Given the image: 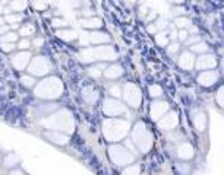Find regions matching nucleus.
Segmentation results:
<instances>
[{
    "mask_svg": "<svg viewBox=\"0 0 224 175\" xmlns=\"http://www.w3.org/2000/svg\"><path fill=\"white\" fill-rule=\"evenodd\" d=\"M109 156L111 162L117 166H128L130 163H134L135 161L134 153L124 146H120V145H111L109 147Z\"/></svg>",
    "mask_w": 224,
    "mask_h": 175,
    "instance_id": "nucleus-4",
    "label": "nucleus"
},
{
    "mask_svg": "<svg viewBox=\"0 0 224 175\" xmlns=\"http://www.w3.org/2000/svg\"><path fill=\"white\" fill-rule=\"evenodd\" d=\"M148 90H149V95H151L153 98H160L163 95V89L160 85H151Z\"/></svg>",
    "mask_w": 224,
    "mask_h": 175,
    "instance_id": "nucleus-35",
    "label": "nucleus"
},
{
    "mask_svg": "<svg viewBox=\"0 0 224 175\" xmlns=\"http://www.w3.org/2000/svg\"><path fill=\"white\" fill-rule=\"evenodd\" d=\"M103 75L107 77V79H119L120 76L123 75V69L119 64H111V66L105 67V70L103 71Z\"/></svg>",
    "mask_w": 224,
    "mask_h": 175,
    "instance_id": "nucleus-17",
    "label": "nucleus"
},
{
    "mask_svg": "<svg viewBox=\"0 0 224 175\" xmlns=\"http://www.w3.org/2000/svg\"><path fill=\"white\" fill-rule=\"evenodd\" d=\"M215 66H217V58L214 54H210V53L199 54L195 62V67L198 70H212Z\"/></svg>",
    "mask_w": 224,
    "mask_h": 175,
    "instance_id": "nucleus-10",
    "label": "nucleus"
},
{
    "mask_svg": "<svg viewBox=\"0 0 224 175\" xmlns=\"http://www.w3.org/2000/svg\"><path fill=\"white\" fill-rule=\"evenodd\" d=\"M177 31H179V29H177L174 25L170 26V32H168V38H170V41H176L177 39Z\"/></svg>",
    "mask_w": 224,
    "mask_h": 175,
    "instance_id": "nucleus-43",
    "label": "nucleus"
},
{
    "mask_svg": "<svg viewBox=\"0 0 224 175\" xmlns=\"http://www.w3.org/2000/svg\"><path fill=\"white\" fill-rule=\"evenodd\" d=\"M132 142L142 153H147L153 147V134L142 121L136 123L132 128Z\"/></svg>",
    "mask_w": 224,
    "mask_h": 175,
    "instance_id": "nucleus-3",
    "label": "nucleus"
},
{
    "mask_svg": "<svg viewBox=\"0 0 224 175\" xmlns=\"http://www.w3.org/2000/svg\"><path fill=\"white\" fill-rule=\"evenodd\" d=\"M18 161H19V158L16 156V155H13V153H9V155L5 158V166L10 168V166L16 165V163H18Z\"/></svg>",
    "mask_w": 224,
    "mask_h": 175,
    "instance_id": "nucleus-34",
    "label": "nucleus"
},
{
    "mask_svg": "<svg viewBox=\"0 0 224 175\" xmlns=\"http://www.w3.org/2000/svg\"><path fill=\"white\" fill-rule=\"evenodd\" d=\"M173 13L176 15V16H185L186 15V9L185 7H182V6H177L173 9Z\"/></svg>",
    "mask_w": 224,
    "mask_h": 175,
    "instance_id": "nucleus-45",
    "label": "nucleus"
},
{
    "mask_svg": "<svg viewBox=\"0 0 224 175\" xmlns=\"http://www.w3.org/2000/svg\"><path fill=\"white\" fill-rule=\"evenodd\" d=\"M2 13H5V7H3V6L0 5V15H2Z\"/></svg>",
    "mask_w": 224,
    "mask_h": 175,
    "instance_id": "nucleus-56",
    "label": "nucleus"
},
{
    "mask_svg": "<svg viewBox=\"0 0 224 175\" xmlns=\"http://www.w3.org/2000/svg\"><path fill=\"white\" fill-rule=\"evenodd\" d=\"M186 29H187L189 35H191V34H196V32H198V28H196V26H192V25H189Z\"/></svg>",
    "mask_w": 224,
    "mask_h": 175,
    "instance_id": "nucleus-50",
    "label": "nucleus"
},
{
    "mask_svg": "<svg viewBox=\"0 0 224 175\" xmlns=\"http://www.w3.org/2000/svg\"><path fill=\"white\" fill-rule=\"evenodd\" d=\"M34 88H35V95L43 99H56L63 92V83L57 77L44 79Z\"/></svg>",
    "mask_w": 224,
    "mask_h": 175,
    "instance_id": "nucleus-2",
    "label": "nucleus"
},
{
    "mask_svg": "<svg viewBox=\"0 0 224 175\" xmlns=\"http://www.w3.org/2000/svg\"><path fill=\"white\" fill-rule=\"evenodd\" d=\"M179 124V115L176 111H167L161 118L158 120V127L161 130H173Z\"/></svg>",
    "mask_w": 224,
    "mask_h": 175,
    "instance_id": "nucleus-9",
    "label": "nucleus"
},
{
    "mask_svg": "<svg viewBox=\"0 0 224 175\" xmlns=\"http://www.w3.org/2000/svg\"><path fill=\"white\" fill-rule=\"evenodd\" d=\"M166 50H167V54H168V56H176L177 53L180 51V44L177 43V41H172V43L166 47Z\"/></svg>",
    "mask_w": 224,
    "mask_h": 175,
    "instance_id": "nucleus-32",
    "label": "nucleus"
},
{
    "mask_svg": "<svg viewBox=\"0 0 224 175\" xmlns=\"http://www.w3.org/2000/svg\"><path fill=\"white\" fill-rule=\"evenodd\" d=\"M116 51L111 47H95L88 48L82 53V62H92V60H114Z\"/></svg>",
    "mask_w": 224,
    "mask_h": 175,
    "instance_id": "nucleus-5",
    "label": "nucleus"
},
{
    "mask_svg": "<svg viewBox=\"0 0 224 175\" xmlns=\"http://www.w3.org/2000/svg\"><path fill=\"white\" fill-rule=\"evenodd\" d=\"M177 66L183 70H192L195 67V54L191 50L182 51L177 57Z\"/></svg>",
    "mask_w": 224,
    "mask_h": 175,
    "instance_id": "nucleus-11",
    "label": "nucleus"
},
{
    "mask_svg": "<svg viewBox=\"0 0 224 175\" xmlns=\"http://www.w3.org/2000/svg\"><path fill=\"white\" fill-rule=\"evenodd\" d=\"M147 29H148V32H149V34H153V35H155V34L158 32V28L155 26V24H148Z\"/></svg>",
    "mask_w": 224,
    "mask_h": 175,
    "instance_id": "nucleus-47",
    "label": "nucleus"
},
{
    "mask_svg": "<svg viewBox=\"0 0 224 175\" xmlns=\"http://www.w3.org/2000/svg\"><path fill=\"white\" fill-rule=\"evenodd\" d=\"M51 69H53V66L47 57L37 56L29 63L28 71H29V75H32V76H44V75H47Z\"/></svg>",
    "mask_w": 224,
    "mask_h": 175,
    "instance_id": "nucleus-7",
    "label": "nucleus"
},
{
    "mask_svg": "<svg viewBox=\"0 0 224 175\" xmlns=\"http://www.w3.org/2000/svg\"><path fill=\"white\" fill-rule=\"evenodd\" d=\"M51 25L54 26V28H67V21H65V19L54 18L51 21Z\"/></svg>",
    "mask_w": 224,
    "mask_h": 175,
    "instance_id": "nucleus-38",
    "label": "nucleus"
},
{
    "mask_svg": "<svg viewBox=\"0 0 224 175\" xmlns=\"http://www.w3.org/2000/svg\"><path fill=\"white\" fill-rule=\"evenodd\" d=\"M148 12H147V6H142V7H141V16H145V15H147Z\"/></svg>",
    "mask_w": 224,
    "mask_h": 175,
    "instance_id": "nucleus-54",
    "label": "nucleus"
},
{
    "mask_svg": "<svg viewBox=\"0 0 224 175\" xmlns=\"http://www.w3.org/2000/svg\"><path fill=\"white\" fill-rule=\"evenodd\" d=\"M155 43L160 45V47H167L170 44V38H168V32L166 29L164 31H158L155 34Z\"/></svg>",
    "mask_w": 224,
    "mask_h": 175,
    "instance_id": "nucleus-22",
    "label": "nucleus"
},
{
    "mask_svg": "<svg viewBox=\"0 0 224 175\" xmlns=\"http://www.w3.org/2000/svg\"><path fill=\"white\" fill-rule=\"evenodd\" d=\"M109 92L113 95V98H120V96H122V88H120L119 85L111 86V88L109 89Z\"/></svg>",
    "mask_w": 224,
    "mask_h": 175,
    "instance_id": "nucleus-41",
    "label": "nucleus"
},
{
    "mask_svg": "<svg viewBox=\"0 0 224 175\" xmlns=\"http://www.w3.org/2000/svg\"><path fill=\"white\" fill-rule=\"evenodd\" d=\"M21 83H22L25 88H34V86H35V79L32 77V75L21 76Z\"/></svg>",
    "mask_w": 224,
    "mask_h": 175,
    "instance_id": "nucleus-33",
    "label": "nucleus"
},
{
    "mask_svg": "<svg viewBox=\"0 0 224 175\" xmlns=\"http://www.w3.org/2000/svg\"><path fill=\"white\" fill-rule=\"evenodd\" d=\"M177 168H179V171H180V174H183V175L189 174V166L186 165V163H183V165H182V163H179V165H177Z\"/></svg>",
    "mask_w": 224,
    "mask_h": 175,
    "instance_id": "nucleus-46",
    "label": "nucleus"
},
{
    "mask_svg": "<svg viewBox=\"0 0 224 175\" xmlns=\"http://www.w3.org/2000/svg\"><path fill=\"white\" fill-rule=\"evenodd\" d=\"M35 34V25L34 24H25L24 26H21L19 28V35L24 38H28L31 35Z\"/></svg>",
    "mask_w": 224,
    "mask_h": 175,
    "instance_id": "nucleus-25",
    "label": "nucleus"
},
{
    "mask_svg": "<svg viewBox=\"0 0 224 175\" xmlns=\"http://www.w3.org/2000/svg\"><path fill=\"white\" fill-rule=\"evenodd\" d=\"M155 26L158 28V31H164L167 28V21L166 19H158L157 22H155Z\"/></svg>",
    "mask_w": 224,
    "mask_h": 175,
    "instance_id": "nucleus-44",
    "label": "nucleus"
},
{
    "mask_svg": "<svg viewBox=\"0 0 224 175\" xmlns=\"http://www.w3.org/2000/svg\"><path fill=\"white\" fill-rule=\"evenodd\" d=\"M215 101H217V104L224 108V86H221L218 90H217V95H215Z\"/></svg>",
    "mask_w": 224,
    "mask_h": 175,
    "instance_id": "nucleus-36",
    "label": "nucleus"
},
{
    "mask_svg": "<svg viewBox=\"0 0 224 175\" xmlns=\"http://www.w3.org/2000/svg\"><path fill=\"white\" fill-rule=\"evenodd\" d=\"M9 175H25V174L21 169H13V171H10Z\"/></svg>",
    "mask_w": 224,
    "mask_h": 175,
    "instance_id": "nucleus-53",
    "label": "nucleus"
},
{
    "mask_svg": "<svg viewBox=\"0 0 224 175\" xmlns=\"http://www.w3.org/2000/svg\"><path fill=\"white\" fill-rule=\"evenodd\" d=\"M57 37L65 39V41H73V39L76 38V34H75V31H71V29H67V31L60 29L57 32Z\"/></svg>",
    "mask_w": 224,
    "mask_h": 175,
    "instance_id": "nucleus-30",
    "label": "nucleus"
},
{
    "mask_svg": "<svg viewBox=\"0 0 224 175\" xmlns=\"http://www.w3.org/2000/svg\"><path fill=\"white\" fill-rule=\"evenodd\" d=\"M177 158L182 159V161H187V159H192L193 158V147H192L191 143H182L177 147Z\"/></svg>",
    "mask_w": 224,
    "mask_h": 175,
    "instance_id": "nucleus-15",
    "label": "nucleus"
},
{
    "mask_svg": "<svg viewBox=\"0 0 224 175\" xmlns=\"http://www.w3.org/2000/svg\"><path fill=\"white\" fill-rule=\"evenodd\" d=\"M81 25L84 28H90V29H98L103 26V21L100 18H94V16H91V18H85L81 21Z\"/></svg>",
    "mask_w": 224,
    "mask_h": 175,
    "instance_id": "nucleus-19",
    "label": "nucleus"
},
{
    "mask_svg": "<svg viewBox=\"0 0 224 175\" xmlns=\"http://www.w3.org/2000/svg\"><path fill=\"white\" fill-rule=\"evenodd\" d=\"M0 48L5 53H12L16 48V44L15 43H0Z\"/></svg>",
    "mask_w": 224,
    "mask_h": 175,
    "instance_id": "nucleus-39",
    "label": "nucleus"
},
{
    "mask_svg": "<svg viewBox=\"0 0 224 175\" xmlns=\"http://www.w3.org/2000/svg\"><path fill=\"white\" fill-rule=\"evenodd\" d=\"M29 47H31V41H29L28 38H22V39H19L18 44H16V48H19V50H22V51L28 50Z\"/></svg>",
    "mask_w": 224,
    "mask_h": 175,
    "instance_id": "nucleus-37",
    "label": "nucleus"
},
{
    "mask_svg": "<svg viewBox=\"0 0 224 175\" xmlns=\"http://www.w3.org/2000/svg\"><path fill=\"white\" fill-rule=\"evenodd\" d=\"M122 96H123L124 102L132 107V108H138L141 102H142V94H141V89L135 83H124L123 89H122Z\"/></svg>",
    "mask_w": 224,
    "mask_h": 175,
    "instance_id": "nucleus-6",
    "label": "nucleus"
},
{
    "mask_svg": "<svg viewBox=\"0 0 224 175\" xmlns=\"http://www.w3.org/2000/svg\"><path fill=\"white\" fill-rule=\"evenodd\" d=\"M167 111H168V104H167L166 101H154L153 104H151L149 114H151V118L154 121H158Z\"/></svg>",
    "mask_w": 224,
    "mask_h": 175,
    "instance_id": "nucleus-13",
    "label": "nucleus"
},
{
    "mask_svg": "<svg viewBox=\"0 0 224 175\" xmlns=\"http://www.w3.org/2000/svg\"><path fill=\"white\" fill-rule=\"evenodd\" d=\"M104 70H105V64H97V66L90 67V69H88V73H90L91 77H100Z\"/></svg>",
    "mask_w": 224,
    "mask_h": 175,
    "instance_id": "nucleus-29",
    "label": "nucleus"
},
{
    "mask_svg": "<svg viewBox=\"0 0 224 175\" xmlns=\"http://www.w3.org/2000/svg\"><path fill=\"white\" fill-rule=\"evenodd\" d=\"M172 3H174V5H182L183 3V0H170Z\"/></svg>",
    "mask_w": 224,
    "mask_h": 175,
    "instance_id": "nucleus-55",
    "label": "nucleus"
},
{
    "mask_svg": "<svg viewBox=\"0 0 224 175\" xmlns=\"http://www.w3.org/2000/svg\"><path fill=\"white\" fill-rule=\"evenodd\" d=\"M90 41L92 44H103V43H109L110 37L104 32H92L90 34Z\"/></svg>",
    "mask_w": 224,
    "mask_h": 175,
    "instance_id": "nucleus-21",
    "label": "nucleus"
},
{
    "mask_svg": "<svg viewBox=\"0 0 224 175\" xmlns=\"http://www.w3.org/2000/svg\"><path fill=\"white\" fill-rule=\"evenodd\" d=\"M124 145H126L124 147H128V149H130V152H132L134 155H136V147H135L134 145H132V140H126V142H124Z\"/></svg>",
    "mask_w": 224,
    "mask_h": 175,
    "instance_id": "nucleus-48",
    "label": "nucleus"
},
{
    "mask_svg": "<svg viewBox=\"0 0 224 175\" xmlns=\"http://www.w3.org/2000/svg\"><path fill=\"white\" fill-rule=\"evenodd\" d=\"M189 37V32H187V29H179L177 31V39H179V43H185L186 39Z\"/></svg>",
    "mask_w": 224,
    "mask_h": 175,
    "instance_id": "nucleus-40",
    "label": "nucleus"
},
{
    "mask_svg": "<svg viewBox=\"0 0 224 175\" xmlns=\"http://www.w3.org/2000/svg\"><path fill=\"white\" fill-rule=\"evenodd\" d=\"M201 41V38L198 37V35H189L187 37V39L185 41V44L187 45V47H191V45H193V44H196V43H199Z\"/></svg>",
    "mask_w": 224,
    "mask_h": 175,
    "instance_id": "nucleus-42",
    "label": "nucleus"
},
{
    "mask_svg": "<svg viewBox=\"0 0 224 175\" xmlns=\"http://www.w3.org/2000/svg\"><path fill=\"white\" fill-rule=\"evenodd\" d=\"M218 77H220V75H218V71L217 70H204L202 73H201L199 76H198V83L199 85H202V86H212L215 83V82L218 81Z\"/></svg>",
    "mask_w": 224,
    "mask_h": 175,
    "instance_id": "nucleus-14",
    "label": "nucleus"
},
{
    "mask_svg": "<svg viewBox=\"0 0 224 175\" xmlns=\"http://www.w3.org/2000/svg\"><path fill=\"white\" fill-rule=\"evenodd\" d=\"M29 62H31V54L28 51H21L10 58V63L16 70H25Z\"/></svg>",
    "mask_w": 224,
    "mask_h": 175,
    "instance_id": "nucleus-12",
    "label": "nucleus"
},
{
    "mask_svg": "<svg viewBox=\"0 0 224 175\" xmlns=\"http://www.w3.org/2000/svg\"><path fill=\"white\" fill-rule=\"evenodd\" d=\"M82 98L86 104H95L98 99V90H95L92 86H86L82 89Z\"/></svg>",
    "mask_w": 224,
    "mask_h": 175,
    "instance_id": "nucleus-16",
    "label": "nucleus"
},
{
    "mask_svg": "<svg viewBox=\"0 0 224 175\" xmlns=\"http://www.w3.org/2000/svg\"><path fill=\"white\" fill-rule=\"evenodd\" d=\"M9 31V28H7V25H0V35H3L5 32H7Z\"/></svg>",
    "mask_w": 224,
    "mask_h": 175,
    "instance_id": "nucleus-52",
    "label": "nucleus"
},
{
    "mask_svg": "<svg viewBox=\"0 0 224 175\" xmlns=\"http://www.w3.org/2000/svg\"><path fill=\"white\" fill-rule=\"evenodd\" d=\"M155 16H157V13H155V12H151V13H149V15L147 16V18H145V21H147L148 24H149V22H151V21H153V19L155 18Z\"/></svg>",
    "mask_w": 224,
    "mask_h": 175,
    "instance_id": "nucleus-51",
    "label": "nucleus"
},
{
    "mask_svg": "<svg viewBox=\"0 0 224 175\" xmlns=\"http://www.w3.org/2000/svg\"><path fill=\"white\" fill-rule=\"evenodd\" d=\"M191 51L193 53V54H205V53H208V45H207V43H202V41H199V43L193 44V45H191Z\"/></svg>",
    "mask_w": 224,
    "mask_h": 175,
    "instance_id": "nucleus-26",
    "label": "nucleus"
},
{
    "mask_svg": "<svg viewBox=\"0 0 224 175\" xmlns=\"http://www.w3.org/2000/svg\"><path fill=\"white\" fill-rule=\"evenodd\" d=\"M18 39H19V35L16 32H13V31H7V32H5L3 35H0V43H15L16 44Z\"/></svg>",
    "mask_w": 224,
    "mask_h": 175,
    "instance_id": "nucleus-24",
    "label": "nucleus"
},
{
    "mask_svg": "<svg viewBox=\"0 0 224 175\" xmlns=\"http://www.w3.org/2000/svg\"><path fill=\"white\" fill-rule=\"evenodd\" d=\"M27 7V2L25 0H13L10 2V9L13 12H22Z\"/></svg>",
    "mask_w": 224,
    "mask_h": 175,
    "instance_id": "nucleus-31",
    "label": "nucleus"
},
{
    "mask_svg": "<svg viewBox=\"0 0 224 175\" xmlns=\"http://www.w3.org/2000/svg\"><path fill=\"white\" fill-rule=\"evenodd\" d=\"M139 174H141V166L138 163H130L122 172V175H139Z\"/></svg>",
    "mask_w": 224,
    "mask_h": 175,
    "instance_id": "nucleus-28",
    "label": "nucleus"
},
{
    "mask_svg": "<svg viewBox=\"0 0 224 175\" xmlns=\"http://www.w3.org/2000/svg\"><path fill=\"white\" fill-rule=\"evenodd\" d=\"M173 25H174L177 29H186L191 25V21H189L187 16H177V18L174 19V24Z\"/></svg>",
    "mask_w": 224,
    "mask_h": 175,
    "instance_id": "nucleus-27",
    "label": "nucleus"
},
{
    "mask_svg": "<svg viewBox=\"0 0 224 175\" xmlns=\"http://www.w3.org/2000/svg\"><path fill=\"white\" fill-rule=\"evenodd\" d=\"M0 162H2V158H0Z\"/></svg>",
    "mask_w": 224,
    "mask_h": 175,
    "instance_id": "nucleus-57",
    "label": "nucleus"
},
{
    "mask_svg": "<svg viewBox=\"0 0 224 175\" xmlns=\"http://www.w3.org/2000/svg\"><path fill=\"white\" fill-rule=\"evenodd\" d=\"M103 111L109 117H119L126 114V107L116 98H107L103 102Z\"/></svg>",
    "mask_w": 224,
    "mask_h": 175,
    "instance_id": "nucleus-8",
    "label": "nucleus"
},
{
    "mask_svg": "<svg viewBox=\"0 0 224 175\" xmlns=\"http://www.w3.org/2000/svg\"><path fill=\"white\" fill-rule=\"evenodd\" d=\"M129 128H130L129 121L114 118V117L105 120L103 124V131H104V136L109 142H119V140L124 139L126 134L129 133Z\"/></svg>",
    "mask_w": 224,
    "mask_h": 175,
    "instance_id": "nucleus-1",
    "label": "nucleus"
},
{
    "mask_svg": "<svg viewBox=\"0 0 224 175\" xmlns=\"http://www.w3.org/2000/svg\"><path fill=\"white\" fill-rule=\"evenodd\" d=\"M192 120H193V126H195L196 130L198 131H204L205 127H207V115L202 111H198V113L193 114Z\"/></svg>",
    "mask_w": 224,
    "mask_h": 175,
    "instance_id": "nucleus-18",
    "label": "nucleus"
},
{
    "mask_svg": "<svg viewBox=\"0 0 224 175\" xmlns=\"http://www.w3.org/2000/svg\"><path fill=\"white\" fill-rule=\"evenodd\" d=\"M46 137L53 143H57V145H66L69 142V137L65 134H59V133H46Z\"/></svg>",
    "mask_w": 224,
    "mask_h": 175,
    "instance_id": "nucleus-20",
    "label": "nucleus"
},
{
    "mask_svg": "<svg viewBox=\"0 0 224 175\" xmlns=\"http://www.w3.org/2000/svg\"><path fill=\"white\" fill-rule=\"evenodd\" d=\"M22 19H24V15L21 13V12H10V13L5 15V21L7 22V24H10V25L19 24Z\"/></svg>",
    "mask_w": 224,
    "mask_h": 175,
    "instance_id": "nucleus-23",
    "label": "nucleus"
},
{
    "mask_svg": "<svg viewBox=\"0 0 224 175\" xmlns=\"http://www.w3.org/2000/svg\"><path fill=\"white\" fill-rule=\"evenodd\" d=\"M43 44H44V38L38 37V38H35V39H34V45H35L37 48H41L43 47Z\"/></svg>",
    "mask_w": 224,
    "mask_h": 175,
    "instance_id": "nucleus-49",
    "label": "nucleus"
}]
</instances>
